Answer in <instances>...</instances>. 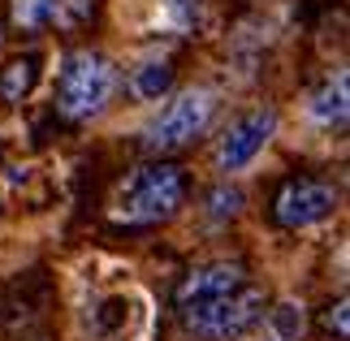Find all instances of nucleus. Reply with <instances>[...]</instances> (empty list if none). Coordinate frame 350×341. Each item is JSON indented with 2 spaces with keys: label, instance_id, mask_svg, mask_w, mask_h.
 Segmentation results:
<instances>
[{
  "label": "nucleus",
  "instance_id": "f257e3e1",
  "mask_svg": "<svg viewBox=\"0 0 350 341\" xmlns=\"http://www.w3.org/2000/svg\"><path fill=\"white\" fill-rule=\"evenodd\" d=\"M182 195H186V177L178 165H147L126 177V186H121V195L113 203V221L121 225L169 221L182 208Z\"/></svg>",
  "mask_w": 350,
  "mask_h": 341
},
{
  "label": "nucleus",
  "instance_id": "f03ea898",
  "mask_svg": "<svg viewBox=\"0 0 350 341\" xmlns=\"http://www.w3.org/2000/svg\"><path fill=\"white\" fill-rule=\"evenodd\" d=\"M113 87H117V70L109 57L100 52H70L61 65V87H57V108L61 117L70 121H91L104 113V104L113 100Z\"/></svg>",
  "mask_w": 350,
  "mask_h": 341
},
{
  "label": "nucleus",
  "instance_id": "7ed1b4c3",
  "mask_svg": "<svg viewBox=\"0 0 350 341\" xmlns=\"http://www.w3.org/2000/svg\"><path fill=\"white\" fill-rule=\"evenodd\" d=\"M186 316V329L204 341H234L251 329L255 320L264 316V290L255 285H238L234 294L225 298H212V303H195L182 311Z\"/></svg>",
  "mask_w": 350,
  "mask_h": 341
},
{
  "label": "nucleus",
  "instance_id": "20e7f679",
  "mask_svg": "<svg viewBox=\"0 0 350 341\" xmlns=\"http://www.w3.org/2000/svg\"><path fill=\"white\" fill-rule=\"evenodd\" d=\"M212 113H217V91H208V87L182 91L178 100H173L165 113H160L156 126H152V134H147V147H152V152H173V147L195 143L199 134L208 130Z\"/></svg>",
  "mask_w": 350,
  "mask_h": 341
},
{
  "label": "nucleus",
  "instance_id": "39448f33",
  "mask_svg": "<svg viewBox=\"0 0 350 341\" xmlns=\"http://www.w3.org/2000/svg\"><path fill=\"white\" fill-rule=\"evenodd\" d=\"M277 134V113L273 108H255V113L247 117H238L230 130L221 134V143H217V169L221 173H238V169H247L255 156L264 152V143Z\"/></svg>",
  "mask_w": 350,
  "mask_h": 341
},
{
  "label": "nucleus",
  "instance_id": "423d86ee",
  "mask_svg": "<svg viewBox=\"0 0 350 341\" xmlns=\"http://www.w3.org/2000/svg\"><path fill=\"white\" fill-rule=\"evenodd\" d=\"M333 208H338V186L333 182H316V177H303V182H286L277 195V221L286 229H307L329 221Z\"/></svg>",
  "mask_w": 350,
  "mask_h": 341
},
{
  "label": "nucleus",
  "instance_id": "0eeeda50",
  "mask_svg": "<svg viewBox=\"0 0 350 341\" xmlns=\"http://www.w3.org/2000/svg\"><path fill=\"white\" fill-rule=\"evenodd\" d=\"M242 264H230V259H217V264H204L195 272H186V281L178 285V307H195V303H212V298H225L242 285Z\"/></svg>",
  "mask_w": 350,
  "mask_h": 341
},
{
  "label": "nucleus",
  "instance_id": "6e6552de",
  "mask_svg": "<svg viewBox=\"0 0 350 341\" xmlns=\"http://www.w3.org/2000/svg\"><path fill=\"white\" fill-rule=\"evenodd\" d=\"M320 126H342L346 113H350V91H346V74L329 78V83H320V91L312 95V108H307Z\"/></svg>",
  "mask_w": 350,
  "mask_h": 341
},
{
  "label": "nucleus",
  "instance_id": "1a4fd4ad",
  "mask_svg": "<svg viewBox=\"0 0 350 341\" xmlns=\"http://www.w3.org/2000/svg\"><path fill=\"white\" fill-rule=\"evenodd\" d=\"M173 87V65L169 61H143L139 70L130 74V91H134V100H143V104H156L160 95H169Z\"/></svg>",
  "mask_w": 350,
  "mask_h": 341
},
{
  "label": "nucleus",
  "instance_id": "9d476101",
  "mask_svg": "<svg viewBox=\"0 0 350 341\" xmlns=\"http://www.w3.org/2000/svg\"><path fill=\"white\" fill-rule=\"evenodd\" d=\"M35 78H39V70H35L31 57H26V61H13L9 70H0V95H5L9 104H22L26 95H31Z\"/></svg>",
  "mask_w": 350,
  "mask_h": 341
},
{
  "label": "nucleus",
  "instance_id": "9b49d317",
  "mask_svg": "<svg viewBox=\"0 0 350 341\" xmlns=\"http://www.w3.org/2000/svg\"><path fill=\"white\" fill-rule=\"evenodd\" d=\"M268 324H273L277 341H299L307 333V316H303V303H294V298H286V303H277L273 311H268Z\"/></svg>",
  "mask_w": 350,
  "mask_h": 341
},
{
  "label": "nucleus",
  "instance_id": "f8f14e48",
  "mask_svg": "<svg viewBox=\"0 0 350 341\" xmlns=\"http://www.w3.org/2000/svg\"><path fill=\"white\" fill-rule=\"evenodd\" d=\"M52 18H57V0H18V5H13V22L26 26V31L48 26Z\"/></svg>",
  "mask_w": 350,
  "mask_h": 341
},
{
  "label": "nucleus",
  "instance_id": "ddd939ff",
  "mask_svg": "<svg viewBox=\"0 0 350 341\" xmlns=\"http://www.w3.org/2000/svg\"><path fill=\"white\" fill-rule=\"evenodd\" d=\"M242 203H247V199H242L238 186H217L208 195V216H212V221H234V216L242 212Z\"/></svg>",
  "mask_w": 350,
  "mask_h": 341
},
{
  "label": "nucleus",
  "instance_id": "4468645a",
  "mask_svg": "<svg viewBox=\"0 0 350 341\" xmlns=\"http://www.w3.org/2000/svg\"><path fill=\"white\" fill-rule=\"evenodd\" d=\"M346 311H350L346 298H338V303H333V307L325 311V329H329V333H338L342 341L350 337V320H346Z\"/></svg>",
  "mask_w": 350,
  "mask_h": 341
}]
</instances>
